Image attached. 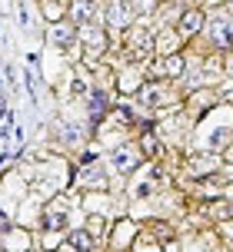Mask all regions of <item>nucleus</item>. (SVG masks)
<instances>
[{
  "label": "nucleus",
  "instance_id": "nucleus-9",
  "mask_svg": "<svg viewBox=\"0 0 233 252\" xmlns=\"http://www.w3.org/2000/svg\"><path fill=\"white\" fill-rule=\"evenodd\" d=\"M83 40H87V53H90V57H97V53L104 50V43H100V30H90V27H87V30H83Z\"/></svg>",
  "mask_w": 233,
  "mask_h": 252
},
{
  "label": "nucleus",
  "instance_id": "nucleus-5",
  "mask_svg": "<svg viewBox=\"0 0 233 252\" xmlns=\"http://www.w3.org/2000/svg\"><path fill=\"white\" fill-rule=\"evenodd\" d=\"M50 40H53V47H70V43H74V27L70 24H57L50 30Z\"/></svg>",
  "mask_w": 233,
  "mask_h": 252
},
{
  "label": "nucleus",
  "instance_id": "nucleus-13",
  "mask_svg": "<svg viewBox=\"0 0 233 252\" xmlns=\"http://www.w3.org/2000/svg\"><path fill=\"white\" fill-rule=\"evenodd\" d=\"M70 242H74V249L87 252V249H90V232H83V229H74V236H70Z\"/></svg>",
  "mask_w": 233,
  "mask_h": 252
},
{
  "label": "nucleus",
  "instance_id": "nucleus-8",
  "mask_svg": "<svg viewBox=\"0 0 233 252\" xmlns=\"http://www.w3.org/2000/svg\"><path fill=\"white\" fill-rule=\"evenodd\" d=\"M160 73L163 76H180L183 73V57H167V60H160Z\"/></svg>",
  "mask_w": 233,
  "mask_h": 252
},
{
  "label": "nucleus",
  "instance_id": "nucleus-15",
  "mask_svg": "<svg viewBox=\"0 0 233 252\" xmlns=\"http://www.w3.org/2000/svg\"><path fill=\"white\" fill-rule=\"evenodd\" d=\"M130 7H133V10H140V13H147L150 7H154V0H130Z\"/></svg>",
  "mask_w": 233,
  "mask_h": 252
},
{
  "label": "nucleus",
  "instance_id": "nucleus-6",
  "mask_svg": "<svg viewBox=\"0 0 233 252\" xmlns=\"http://www.w3.org/2000/svg\"><path fill=\"white\" fill-rule=\"evenodd\" d=\"M107 20L114 27H127V20H130V10L123 7V0H114V7L107 10Z\"/></svg>",
  "mask_w": 233,
  "mask_h": 252
},
{
  "label": "nucleus",
  "instance_id": "nucleus-12",
  "mask_svg": "<svg viewBox=\"0 0 233 252\" xmlns=\"http://www.w3.org/2000/svg\"><path fill=\"white\" fill-rule=\"evenodd\" d=\"M83 183H90V186H104V169L100 166H90V169H83Z\"/></svg>",
  "mask_w": 233,
  "mask_h": 252
},
{
  "label": "nucleus",
  "instance_id": "nucleus-7",
  "mask_svg": "<svg viewBox=\"0 0 233 252\" xmlns=\"http://www.w3.org/2000/svg\"><path fill=\"white\" fill-rule=\"evenodd\" d=\"M200 24H203V20H200V10H187L180 17V33H196Z\"/></svg>",
  "mask_w": 233,
  "mask_h": 252
},
{
  "label": "nucleus",
  "instance_id": "nucleus-1",
  "mask_svg": "<svg viewBox=\"0 0 233 252\" xmlns=\"http://www.w3.org/2000/svg\"><path fill=\"white\" fill-rule=\"evenodd\" d=\"M140 159H143V153H140V146H116L114 153H110V163H114V169L116 173H133L137 166H140Z\"/></svg>",
  "mask_w": 233,
  "mask_h": 252
},
{
  "label": "nucleus",
  "instance_id": "nucleus-3",
  "mask_svg": "<svg viewBox=\"0 0 233 252\" xmlns=\"http://www.w3.org/2000/svg\"><path fill=\"white\" fill-rule=\"evenodd\" d=\"M210 40L217 43V47H233V27H230V20L227 17H217L213 24H210Z\"/></svg>",
  "mask_w": 233,
  "mask_h": 252
},
{
  "label": "nucleus",
  "instance_id": "nucleus-14",
  "mask_svg": "<svg viewBox=\"0 0 233 252\" xmlns=\"http://www.w3.org/2000/svg\"><path fill=\"white\" fill-rule=\"evenodd\" d=\"M140 153H143V156H154V153H156V136H154V133H143V136H140Z\"/></svg>",
  "mask_w": 233,
  "mask_h": 252
},
{
  "label": "nucleus",
  "instance_id": "nucleus-11",
  "mask_svg": "<svg viewBox=\"0 0 233 252\" xmlns=\"http://www.w3.org/2000/svg\"><path fill=\"white\" fill-rule=\"evenodd\" d=\"M104 110H107V96H104V93H93V96H90V116H93V120H100Z\"/></svg>",
  "mask_w": 233,
  "mask_h": 252
},
{
  "label": "nucleus",
  "instance_id": "nucleus-16",
  "mask_svg": "<svg viewBox=\"0 0 233 252\" xmlns=\"http://www.w3.org/2000/svg\"><path fill=\"white\" fill-rule=\"evenodd\" d=\"M230 150H233V146H230ZM227 159H230V163H233V153H227Z\"/></svg>",
  "mask_w": 233,
  "mask_h": 252
},
{
  "label": "nucleus",
  "instance_id": "nucleus-2",
  "mask_svg": "<svg viewBox=\"0 0 233 252\" xmlns=\"http://www.w3.org/2000/svg\"><path fill=\"white\" fill-rule=\"evenodd\" d=\"M43 229H67V202L64 199H53L43 213Z\"/></svg>",
  "mask_w": 233,
  "mask_h": 252
},
{
  "label": "nucleus",
  "instance_id": "nucleus-10",
  "mask_svg": "<svg viewBox=\"0 0 233 252\" xmlns=\"http://www.w3.org/2000/svg\"><path fill=\"white\" fill-rule=\"evenodd\" d=\"M74 20H77V24H90V20H93V7H90V3H83V0L74 3Z\"/></svg>",
  "mask_w": 233,
  "mask_h": 252
},
{
  "label": "nucleus",
  "instance_id": "nucleus-4",
  "mask_svg": "<svg viewBox=\"0 0 233 252\" xmlns=\"http://www.w3.org/2000/svg\"><path fill=\"white\" fill-rule=\"evenodd\" d=\"M163 96H167V93H163V87H160V83H150V87L140 90V96H137V100L147 103V106H160V103H163Z\"/></svg>",
  "mask_w": 233,
  "mask_h": 252
}]
</instances>
